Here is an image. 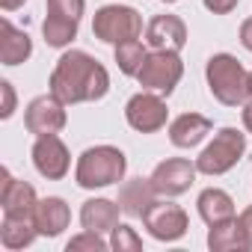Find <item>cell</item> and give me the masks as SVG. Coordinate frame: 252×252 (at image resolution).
Wrapping results in <instances>:
<instances>
[{
	"mask_svg": "<svg viewBox=\"0 0 252 252\" xmlns=\"http://www.w3.org/2000/svg\"><path fill=\"white\" fill-rule=\"evenodd\" d=\"M48 86L63 104H86V101H98L107 95L110 74L86 51H65L57 60Z\"/></svg>",
	"mask_w": 252,
	"mask_h": 252,
	"instance_id": "1",
	"label": "cell"
},
{
	"mask_svg": "<svg viewBox=\"0 0 252 252\" xmlns=\"http://www.w3.org/2000/svg\"><path fill=\"white\" fill-rule=\"evenodd\" d=\"M205 80H208L211 95L225 107H243L252 98L249 71L231 54H214L205 65Z\"/></svg>",
	"mask_w": 252,
	"mask_h": 252,
	"instance_id": "2",
	"label": "cell"
},
{
	"mask_svg": "<svg viewBox=\"0 0 252 252\" xmlns=\"http://www.w3.org/2000/svg\"><path fill=\"white\" fill-rule=\"evenodd\" d=\"M128 172V158L116 146H92L77 158L74 166V181L83 190H101L113 187Z\"/></svg>",
	"mask_w": 252,
	"mask_h": 252,
	"instance_id": "3",
	"label": "cell"
},
{
	"mask_svg": "<svg viewBox=\"0 0 252 252\" xmlns=\"http://www.w3.org/2000/svg\"><path fill=\"white\" fill-rule=\"evenodd\" d=\"M92 36L98 42L107 45H119V42H128V39H140L143 36V15L134 6H125V3H107L95 12L92 18Z\"/></svg>",
	"mask_w": 252,
	"mask_h": 252,
	"instance_id": "4",
	"label": "cell"
},
{
	"mask_svg": "<svg viewBox=\"0 0 252 252\" xmlns=\"http://www.w3.org/2000/svg\"><path fill=\"white\" fill-rule=\"evenodd\" d=\"M243 152H246V134H240L237 128H222L214 134V140L196 158V169H199V175H211V178L225 175L228 169L237 166Z\"/></svg>",
	"mask_w": 252,
	"mask_h": 252,
	"instance_id": "5",
	"label": "cell"
},
{
	"mask_svg": "<svg viewBox=\"0 0 252 252\" xmlns=\"http://www.w3.org/2000/svg\"><path fill=\"white\" fill-rule=\"evenodd\" d=\"M184 77V63H181V54L175 51H149L137 80L143 89H152V92H160V95H169Z\"/></svg>",
	"mask_w": 252,
	"mask_h": 252,
	"instance_id": "6",
	"label": "cell"
},
{
	"mask_svg": "<svg viewBox=\"0 0 252 252\" xmlns=\"http://www.w3.org/2000/svg\"><path fill=\"white\" fill-rule=\"evenodd\" d=\"M125 119L134 131L140 134H155L160 128H166V119H169V107L163 101L160 92H152V89H143L137 92L128 104H125Z\"/></svg>",
	"mask_w": 252,
	"mask_h": 252,
	"instance_id": "7",
	"label": "cell"
},
{
	"mask_svg": "<svg viewBox=\"0 0 252 252\" xmlns=\"http://www.w3.org/2000/svg\"><path fill=\"white\" fill-rule=\"evenodd\" d=\"M143 225L149 228V234H152L155 240H160V243H175V240H181V237L187 234L190 220H187V211H184L181 205H172V202H166V199H158V202L146 211Z\"/></svg>",
	"mask_w": 252,
	"mask_h": 252,
	"instance_id": "8",
	"label": "cell"
},
{
	"mask_svg": "<svg viewBox=\"0 0 252 252\" xmlns=\"http://www.w3.org/2000/svg\"><path fill=\"white\" fill-rule=\"evenodd\" d=\"M68 104H63L54 92L48 95H39L27 104L24 110V125L33 137H45V134H60L65 125H68V113H65Z\"/></svg>",
	"mask_w": 252,
	"mask_h": 252,
	"instance_id": "9",
	"label": "cell"
},
{
	"mask_svg": "<svg viewBox=\"0 0 252 252\" xmlns=\"http://www.w3.org/2000/svg\"><path fill=\"white\" fill-rule=\"evenodd\" d=\"M199 169H196V160H187V158H166L163 163L155 166V172L149 175L158 196L160 199H175V196H184L193 181H196Z\"/></svg>",
	"mask_w": 252,
	"mask_h": 252,
	"instance_id": "10",
	"label": "cell"
},
{
	"mask_svg": "<svg viewBox=\"0 0 252 252\" xmlns=\"http://www.w3.org/2000/svg\"><path fill=\"white\" fill-rule=\"evenodd\" d=\"M33 166L42 178L48 181H60L68 175L71 169V152L68 146L60 140V134H45V137H36L33 143Z\"/></svg>",
	"mask_w": 252,
	"mask_h": 252,
	"instance_id": "11",
	"label": "cell"
},
{
	"mask_svg": "<svg viewBox=\"0 0 252 252\" xmlns=\"http://www.w3.org/2000/svg\"><path fill=\"white\" fill-rule=\"evenodd\" d=\"M187 24L178 15H155L146 24V45L152 51H175L181 54L187 45Z\"/></svg>",
	"mask_w": 252,
	"mask_h": 252,
	"instance_id": "12",
	"label": "cell"
},
{
	"mask_svg": "<svg viewBox=\"0 0 252 252\" xmlns=\"http://www.w3.org/2000/svg\"><path fill=\"white\" fill-rule=\"evenodd\" d=\"M39 205L36 187L27 181H18L6 166L0 169V208L3 214H33Z\"/></svg>",
	"mask_w": 252,
	"mask_h": 252,
	"instance_id": "13",
	"label": "cell"
},
{
	"mask_svg": "<svg viewBox=\"0 0 252 252\" xmlns=\"http://www.w3.org/2000/svg\"><path fill=\"white\" fill-rule=\"evenodd\" d=\"M158 199H160V196H158L152 178H131V181H125V184L119 187V199H116V202H119L122 214L143 220L146 211H149Z\"/></svg>",
	"mask_w": 252,
	"mask_h": 252,
	"instance_id": "14",
	"label": "cell"
},
{
	"mask_svg": "<svg viewBox=\"0 0 252 252\" xmlns=\"http://www.w3.org/2000/svg\"><path fill=\"white\" fill-rule=\"evenodd\" d=\"M214 131V122L202 113H181L169 122V140L175 149H196Z\"/></svg>",
	"mask_w": 252,
	"mask_h": 252,
	"instance_id": "15",
	"label": "cell"
},
{
	"mask_svg": "<svg viewBox=\"0 0 252 252\" xmlns=\"http://www.w3.org/2000/svg\"><path fill=\"white\" fill-rule=\"evenodd\" d=\"M33 220H36V228H39L42 237H60L71 222V211H68L65 199L48 196V199H39V205L33 211Z\"/></svg>",
	"mask_w": 252,
	"mask_h": 252,
	"instance_id": "16",
	"label": "cell"
},
{
	"mask_svg": "<svg viewBox=\"0 0 252 252\" xmlns=\"http://www.w3.org/2000/svg\"><path fill=\"white\" fill-rule=\"evenodd\" d=\"M33 57V39L18 30L9 18L0 21V63L3 65H21Z\"/></svg>",
	"mask_w": 252,
	"mask_h": 252,
	"instance_id": "17",
	"label": "cell"
},
{
	"mask_svg": "<svg viewBox=\"0 0 252 252\" xmlns=\"http://www.w3.org/2000/svg\"><path fill=\"white\" fill-rule=\"evenodd\" d=\"M36 237H39V228H36L33 214H3V222H0V243H3L9 252L27 249Z\"/></svg>",
	"mask_w": 252,
	"mask_h": 252,
	"instance_id": "18",
	"label": "cell"
},
{
	"mask_svg": "<svg viewBox=\"0 0 252 252\" xmlns=\"http://www.w3.org/2000/svg\"><path fill=\"white\" fill-rule=\"evenodd\" d=\"M119 214H122V208L113 199H104V196L86 199L83 208H80V225L89 228V231L107 234V231H113L119 225Z\"/></svg>",
	"mask_w": 252,
	"mask_h": 252,
	"instance_id": "19",
	"label": "cell"
},
{
	"mask_svg": "<svg viewBox=\"0 0 252 252\" xmlns=\"http://www.w3.org/2000/svg\"><path fill=\"white\" fill-rule=\"evenodd\" d=\"M196 208H199V217L205 220V225H217V222L234 220V199L225 190H220V187L202 190L199 199H196Z\"/></svg>",
	"mask_w": 252,
	"mask_h": 252,
	"instance_id": "20",
	"label": "cell"
},
{
	"mask_svg": "<svg viewBox=\"0 0 252 252\" xmlns=\"http://www.w3.org/2000/svg\"><path fill=\"white\" fill-rule=\"evenodd\" d=\"M208 249L211 252H243V249H252L237 217L234 220H225V222H217V225H208Z\"/></svg>",
	"mask_w": 252,
	"mask_h": 252,
	"instance_id": "21",
	"label": "cell"
},
{
	"mask_svg": "<svg viewBox=\"0 0 252 252\" xmlns=\"http://www.w3.org/2000/svg\"><path fill=\"white\" fill-rule=\"evenodd\" d=\"M77 30H80V21L57 15V12H48L42 21V36L51 48H68L77 39Z\"/></svg>",
	"mask_w": 252,
	"mask_h": 252,
	"instance_id": "22",
	"label": "cell"
},
{
	"mask_svg": "<svg viewBox=\"0 0 252 252\" xmlns=\"http://www.w3.org/2000/svg\"><path fill=\"white\" fill-rule=\"evenodd\" d=\"M149 51H152V48H149V45H143L140 39L119 42V45H116V51H113L119 71H122V74H128V77H137V74H140V68H143V63H146V57H149Z\"/></svg>",
	"mask_w": 252,
	"mask_h": 252,
	"instance_id": "23",
	"label": "cell"
},
{
	"mask_svg": "<svg viewBox=\"0 0 252 252\" xmlns=\"http://www.w3.org/2000/svg\"><path fill=\"white\" fill-rule=\"evenodd\" d=\"M110 249H116V252H140L143 249V237L137 234V228L119 222L110 231Z\"/></svg>",
	"mask_w": 252,
	"mask_h": 252,
	"instance_id": "24",
	"label": "cell"
},
{
	"mask_svg": "<svg viewBox=\"0 0 252 252\" xmlns=\"http://www.w3.org/2000/svg\"><path fill=\"white\" fill-rule=\"evenodd\" d=\"M77 249H89V252H104V249H110V240H104L98 231H89V228H83L80 234H74L68 243H65V252H77Z\"/></svg>",
	"mask_w": 252,
	"mask_h": 252,
	"instance_id": "25",
	"label": "cell"
},
{
	"mask_svg": "<svg viewBox=\"0 0 252 252\" xmlns=\"http://www.w3.org/2000/svg\"><path fill=\"white\" fill-rule=\"evenodd\" d=\"M48 12H57V15L80 21L83 12H86V0H48Z\"/></svg>",
	"mask_w": 252,
	"mask_h": 252,
	"instance_id": "26",
	"label": "cell"
},
{
	"mask_svg": "<svg viewBox=\"0 0 252 252\" xmlns=\"http://www.w3.org/2000/svg\"><path fill=\"white\" fill-rule=\"evenodd\" d=\"M0 98H3V104H0V119H12L15 116V104H18V98H15V86L9 83V80H0Z\"/></svg>",
	"mask_w": 252,
	"mask_h": 252,
	"instance_id": "27",
	"label": "cell"
},
{
	"mask_svg": "<svg viewBox=\"0 0 252 252\" xmlns=\"http://www.w3.org/2000/svg\"><path fill=\"white\" fill-rule=\"evenodd\" d=\"M202 3H205V9L214 12V15H228V12L237 9L240 0H202Z\"/></svg>",
	"mask_w": 252,
	"mask_h": 252,
	"instance_id": "28",
	"label": "cell"
},
{
	"mask_svg": "<svg viewBox=\"0 0 252 252\" xmlns=\"http://www.w3.org/2000/svg\"><path fill=\"white\" fill-rule=\"evenodd\" d=\"M237 222H240V228H243V234H246V240H249V246H252V205H249L246 211H240Z\"/></svg>",
	"mask_w": 252,
	"mask_h": 252,
	"instance_id": "29",
	"label": "cell"
},
{
	"mask_svg": "<svg viewBox=\"0 0 252 252\" xmlns=\"http://www.w3.org/2000/svg\"><path fill=\"white\" fill-rule=\"evenodd\" d=\"M240 45H243V48L252 54V15H249V18L240 24Z\"/></svg>",
	"mask_w": 252,
	"mask_h": 252,
	"instance_id": "30",
	"label": "cell"
},
{
	"mask_svg": "<svg viewBox=\"0 0 252 252\" xmlns=\"http://www.w3.org/2000/svg\"><path fill=\"white\" fill-rule=\"evenodd\" d=\"M240 116H243V128L252 134V98L243 104V110H240Z\"/></svg>",
	"mask_w": 252,
	"mask_h": 252,
	"instance_id": "31",
	"label": "cell"
},
{
	"mask_svg": "<svg viewBox=\"0 0 252 252\" xmlns=\"http://www.w3.org/2000/svg\"><path fill=\"white\" fill-rule=\"evenodd\" d=\"M27 3V0H0V9L3 12H15V9H21Z\"/></svg>",
	"mask_w": 252,
	"mask_h": 252,
	"instance_id": "32",
	"label": "cell"
},
{
	"mask_svg": "<svg viewBox=\"0 0 252 252\" xmlns=\"http://www.w3.org/2000/svg\"><path fill=\"white\" fill-rule=\"evenodd\" d=\"M160 3H178V0H160Z\"/></svg>",
	"mask_w": 252,
	"mask_h": 252,
	"instance_id": "33",
	"label": "cell"
},
{
	"mask_svg": "<svg viewBox=\"0 0 252 252\" xmlns=\"http://www.w3.org/2000/svg\"><path fill=\"white\" fill-rule=\"evenodd\" d=\"M249 80H252V71H249Z\"/></svg>",
	"mask_w": 252,
	"mask_h": 252,
	"instance_id": "34",
	"label": "cell"
}]
</instances>
